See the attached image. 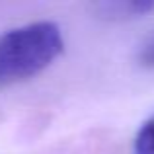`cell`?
<instances>
[{
  "label": "cell",
  "mask_w": 154,
  "mask_h": 154,
  "mask_svg": "<svg viewBox=\"0 0 154 154\" xmlns=\"http://www.w3.org/2000/svg\"><path fill=\"white\" fill-rule=\"evenodd\" d=\"M154 4L152 2H117V4H107L105 6V10L109 12V14L115 18V16H119V18H127V16H143L146 14L148 10H152Z\"/></svg>",
  "instance_id": "cell-2"
},
{
  "label": "cell",
  "mask_w": 154,
  "mask_h": 154,
  "mask_svg": "<svg viewBox=\"0 0 154 154\" xmlns=\"http://www.w3.org/2000/svg\"><path fill=\"white\" fill-rule=\"evenodd\" d=\"M59 26L35 22L0 33V86L33 78L63 53Z\"/></svg>",
  "instance_id": "cell-1"
},
{
  "label": "cell",
  "mask_w": 154,
  "mask_h": 154,
  "mask_svg": "<svg viewBox=\"0 0 154 154\" xmlns=\"http://www.w3.org/2000/svg\"><path fill=\"white\" fill-rule=\"evenodd\" d=\"M139 60H140V64H143V66L154 68V33L143 43V45H140Z\"/></svg>",
  "instance_id": "cell-4"
},
{
  "label": "cell",
  "mask_w": 154,
  "mask_h": 154,
  "mask_svg": "<svg viewBox=\"0 0 154 154\" xmlns=\"http://www.w3.org/2000/svg\"><path fill=\"white\" fill-rule=\"evenodd\" d=\"M135 154H154V115L139 129L135 137Z\"/></svg>",
  "instance_id": "cell-3"
}]
</instances>
